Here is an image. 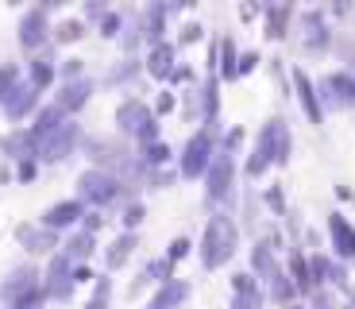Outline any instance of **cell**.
<instances>
[{"label": "cell", "mask_w": 355, "mask_h": 309, "mask_svg": "<svg viewBox=\"0 0 355 309\" xmlns=\"http://www.w3.org/2000/svg\"><path fill=\"white\" fill-rule=\"evenodd\" d=\"M232 256V228L228 221H213L209 224V240H205V263L216 267Z\"/></svg>", "instance_id": "obj_1"}]
</instances>
